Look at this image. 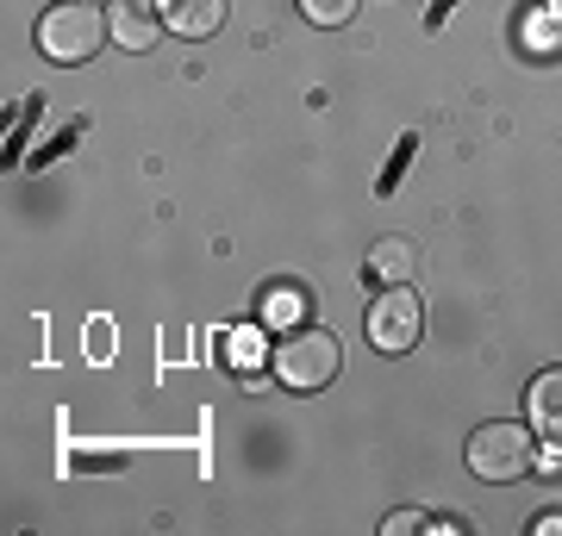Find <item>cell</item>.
<instances>
[{
    "label": "cell",
    "instance_id": "obj_1",
    "mask_svg": "<svg viewBox=\"0 0 562 536\" xmlns=\"http://www.w3.org/2000/svg\"><path fill=\"white\" fill-rule=\"evenodd\" d=\"M469 468H475L482 480H494V487L525 480L531 468H538V437H531V424H519V418L475 424V431H469Z\"/></svg>",
    "mask_w": 562,
    "mask_h": 536
},
{
    "label": "cell",
    "instance_id": "obj_2",
    "mask_svg": "<svg viewBox=\"0 0 562 536\" xmlns=\"http://www.w3.org/2000/svg\"><path fill=\"white\" fill-rule=\"evenodd\" d=\"M106 44V13L94 0H63L38 20V50L50 62H88Z\"/></svg>",
    "mask_w": 562,
    "mask_h": 536
},
{
    "label": "cell",
    "instance_id": "obj_3",
    "mask_svg": "<svg viewBox=\"0 0 562 536\" xmlns=\"http://www.w3.org/2000/svg\"><path fill=\"white\" fill-rule=\"evenodd\" d=\"M338 368H344V350H338L331 331H319V324H294V331L276 343V375L288 380V387H301V394L338 380Z\"/></svg>",
    "mask_w": 562,
    "mask_h": 536
},
{
    "label": "cell",
    "instance_id": "obj_4",
    "mask_svg": "<svg viewBox=\"0 0 562 536\" xmlns=\"http://www.w3.org/2000/svg\"><path fill=\"white\" fill-rule=\"evenodd\" d=\"M425 331V306L413 287H387L375 306H369V343L382 350V356H406Z\"/></svg>",
    "mask_w": 562,
    "mask_h": 536
},
{
    "label": "cell",
    "instance_id": "obj_5",
    "mask_svg": "<svg viewBox=\"0 0 562 536\" xmlns=\"http://www.w3.org/2000/svg\"><path fill=\"white\" fill-rule=\"evenodd\" d=\"M106 32H113L120 50H150L162 38L157 0H106Z\"/></svg>",
    "mask_w": 562,
    "mask_h": 536
},
{
    "label": "cell",
    "instance_id": "obj_6",
    "mask_svg": "<svg viewBox=\"0 0 562 536\" xmlns=\"http://www.w3.org/2000/svg\"><path fill=\"white\" fill-rule=\"evenodd\" d=\"M525 412H531V431H538L550 449H562V368H543L525 394Z\"/></svg>",
    "mask_w": 562,
    "mask_h": 536
},
{
    "label": "cell",
    "instance_id": "obj_7",
    "mask_svg": "<svg viewBox=\"0 0 562 536\" xmlns=\"http://www.w3.org/2000/svg\"><path fill=\"white\" fill-rule=\"evenodd\" d=\"M157 13L176 38H213L225 25V0H157Z\"/></svg>",
    "mask_w": 562,
    "mask_h": 536
},
{
    "label": "cell",
    "instance_id": "obj_8",
    "mask_svg": "<svg viewBox=\"0 0 562 536\" xmlns=\"http://www.w3.org/2000/svg\"><path fill=\"white\" fill-rule=\"evenodd\" d=\"M369 281H382V287H413V275H419V243L413 238H382L375 250H369Z\"/></svg>",
    "mask_w": 562,
    "mask_h": 536
},
{
    "label": "cell",
    "instance_id": "obj_9",
    "mask_svg": "<svg viewBox=\"0 0 562 536\" xmlns=\"http://www.w3.org/2000/svg\"><path fill=\"white\" fill-rule=\"evenodd\" d=\"M301 13H306L313 25H350L357 0H301Z\"/></svg>",
    "mask_w": 562,
    "mask_h": 536
},
{
    "label": "cell",
    "instance_id": "obj_10",
    "mask_svg": "<svg viewBox=\"0 0 562 536\" xmlns=\"http://www.w3.org/2000/svg\"><path fill=\"white\" fill-rule=\"evenodd\" d=\"M425 524H431V517H419V512H394L382 524V531H425Z\"/></svg>",
    "mask_w": 562,
    "mask_h": 536
},
{
    "label": "cell",
    "instance_id": "obj_11",
    "mask_svg": "<svg viewBox=\"0 0 562 536\" xmlns=\"http://www.w3.org/2000/svg\"><path fill=\"white\" fill-rule=\"evenodd\" d=\"M557 7H562V0H557Z\"/></svg>",
    "mask_w": 562,
    "mask_h": 536
}]
</instances>
